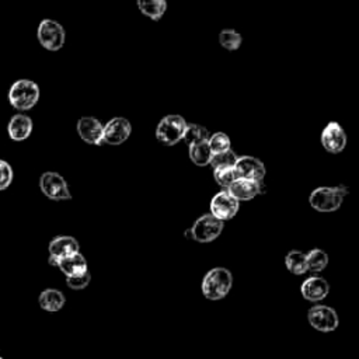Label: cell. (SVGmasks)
I'll return each instance as SVG.
<instances>
[{"mask_svg":"<svg viewBox=\"0 0 359 359\" xmlns=\"http://www.w3.org/2000/svg\"><path fill=\"white\" fill-rule=\"evenodd\" d=\"M233 286V275L224 267L209 270L201 283L202 294L209 301H221L226 298Z\"/></svg>","mask_w":359,"mask_h":359,"instance_id":"6da1fadb","label":"cell"},{"mask_svg":"<svg viewBox=\"0 0 359 359\" xmlns=\"http://www.w3.org/2000/svg\"><path fill=\"white\" fill-rule=\"evenodd\" d=\"M40 100V87L39 85L28 80L21 79L12 85L9 91V101L13 109L20 111H28Z\"/></svg>","mask_w":359,"mask_h":359,"instance_id":"7a4b0ae2","label":"cell"},{"mask_svg":"<svg viewBox=\"0 0 359 359\" xmlns=\"http://www.w3.org/2000/svg\"><path fill=\"white\" fill-rule=\"evenodd\" d=\"M347 194L348 188L342 184L337 187H320L310 194L309 202L318 212H334L340 209Z\"/></svg>","mask_w":359,"mask_h":359,"instance_id":"3957f363","label":"cell"},{"mask_svg":"<svg viewBox=\"0 0 359 359\" xmlns=\"http://www.w3.org/2000/svg\"><path fill=\"white\" fill-rule=\"evenodd\" d=\"M224 228L225 222L212 217L210 213H206L195 221L193 228L188 229L186 235L188 239H193L198 243H210L222 235Z\"/></svg>","mask_w":359,"mask_h":359,"instance_id":"277c9868","label":"cell"},{"mask_svg":"<svg viewBox=\"0 0 359 359\" xmlns=\"http://www.w3.org/2000/svg\"><path fill=\"white\" fill-rule=\"evenodd\" d=\"M187 122L182 116H166L160 120L156 128V138L166 146H174L183 140Z\"/></svg>","mask_w":359,"mask_h":359,"instance_id":"5b68a950","label":"cell"},{"mask_svg":"<svg viewBox=\"0 0 359 359\" xmlns=\"http://www.w3.org/2000/svg\"><path fill=\"white\" fill-rule=\"evenodd\" d=\"M37 37L40 44L51 51V52H56L59 50H62V47L65 45V40H66V34L63 27L55 21V20H43L39 25V31H37Z\"/></svg>","mask_w":359,"mask_h":359,"instance_id":"8992f818","label":"cell"},{"mask_svg":"<svg viewBox=\"0 0 359 359\" xmlns=\"http://www.w3.org/2000/svg\"><path fill=\"white\" fill-rule=\"evenodd\" d=\"M309 325L321 333H331L337 330L340 318L337 312L326 305H316L307 312Z\"/></svg>","mask_w":359,"mask_h":359,"instance_id":"52a82bcc","label":"cell"},{"mask_svg":"<svg viewBox=\"0 0 359 359\" xmlns=\"http://www.w3.org/2000/svg\"><path fill=\"white\" fill-rule=\"evenodd\" d=\"M40 188L43 194L52 201H66L72 198L66 180L55 171H47L41 175Z\"/></svg>","mask_w":359,"mask_h":359,"instance_id":"ba28073f","label":"cell"},{"mask_svg":"<svg viewBox=\"0 0 359 359\" xmlns=\"http://www.w3.org/2000/svg\"><path fill=\"white\" fill-rule=\"evenodd\" d=\"M240 209V202L235 199L226 190L218 193L210 201V215L226 222L233 219Z\"/></svg>","mask_w":359,"mask_h":359,"instance_id":"9c48e42d","label":"cell"},{"mask_svg":"<svg viewBox=\"0 0 359 359\" xmlns=\"http://www.w3.org/2000/svg\"><path fill=\"white\" fill-rule=\"evenodd\" d=\"M132 127L131 122L124 117H116L111 121L104 125L102 131V142L109 143V145H122L131 136Z\"/></svg>","mask_w":359,"mask_h":359,"instance_id":"30bf717a","label":"cell"},{"mask_svg":"<svg viewBox=\"0 0 359 359\" xmlns=\"http://www.w3.org/2000/svg\"><path fill=\"white\" fill-rule=\"evenodd\" d=\"M48 251H50V259H48L50 265L56 267L58 261L61 259H65V257H67L70 254L79 253L80 246H79V241L75 237H72V236H58V237L51 240Z\"/></svg>","mask_w":359,"mask_h":359,"instance_id":"8fae6325","label":"cell"},{"mask_svg":"<svg viewBox=\"0 0 359 359\" xmlns=\"http://www.w3.org/2000/svg\"><path fill=\"white\" fill-rule=\"evenodd\" d=\"M321 145L327 152L337 155L347 146V133L337 122H330L321 132Z\"/></svg>","mask_w":359,"mask_h":359,"instance_id":"7c38bea8","label":"cell"},{"mask_svg":"<svg viewBox=\"0 0 359 359\" xmlns=\"http://www.w3.org/2000/svg\"><path fill=\"white\" fill-rule=\"evenodd\" d=\"M235 170L239 178L254 180V182H263L265 177L264 163L253 156H241L235 164Z\"/></svg>","mask_w":359,"mask_h":359,"instance_id":"4fadbf2b","label":"cell"},{"mask_svg":"<svg viewBox=\"0 0 359 359\" xmlns=\"http://www.w3.org/2000/svg\"><path fill=\"white\" fill-rule=\"evenodd\" d=\"M330 285L329 282L321 276H310L306 281H303L301 286V294L303 299L312 303H317L325 301L329 296Z\"/></svg>","mask_w":359,"mask_h":359,"instance_id":"5bb4252c","label":"cell"},{"mask_svg":"<svg viewBox=\"0 0 359 359\" xmlns=\"http://www.w3.org/2000/svg\"><path fill=\"white\" fill-rule=\"evenodd\" d=\"M104 125L94 117H82L78 122V133L90 145H101Z\"/></svg>","mask_w":359,"mask_h":359,"instance_id":"9a60e30c","label":"cell"},{"mask_svg":"<svg viewBox=\"0 0 359 359\" xmlns=\"http://www.w3.org/2000/svg\"><path fill=\"white\" fill-rule=\"evenodd\" d=\"M261 183L263 182H254V180L237 178L226 191L239 202L251 201L261 194Z\"/></svg>","mask_w":359,"mask_h":359,"instance_id":"2e32d148","label":"cell"},{"mask_svg":"<svg viewBox=\"0 0 359 359\" xmlns=\"http://www.w3.org/2000/svg\"><path fill=\"white\" fill-rule=\"evenodd\" d=\"M58 270H61V272L66 276V278H70V276H78V275H82L85 272L89 271V264H87V260L85 259V256L80 253H75V254H70L65 259H61L58 261V265H56Z\"/></svg>","mask_w":359,"mask_h":359,"instance_id":"e0dca14e","label":"cell"},{"mask_svg":"<svg viewBox=\"0 0 359 359\" xmlns=\"http://www.w3.org/2000/svg\"><path fill=\"white\" fill-rule=\"evenodd\" d=\"M32 120L24 114L13 116L8 125V132L12 140L23 142L30 138L32 132Z\"/></svg>","mask_w":359,"mask_h":359,"instance_id":"ac0fdd59","label":"cell"},{"mask_svg":"<svg viewBox=\"0 0 359 359\" xmlns=\"http://www.w3.org/2000/svg\"><path fill=\"white\" fill-rule=\"evenodd\" d=\"M39 303H40V307L43 310L50 312V313H55V312H59L65 306L66 298L59 290L48 288V290H44L41 292V295L39 298Z\"/></svg>","mask_w":359,"mask_h":359,"instance_id":"d6986e66","label":"cell"},{"mask_svg":"<svg viewBox=\"0 0 359 359\" xmlns=\"http://www.w3.org/2000/svg\"><path fill=\"white\" fill-rule=\"evenodd\" d=\"M136 2L139 10L155 21L160 20L167 10L166 0H136Z\"/></svg>","mask_w":359,"mask_h":359,"instance_id":"ffe728a7","label":"cell"},{"mask_svg":"<svg viewBox=\"0 0 359 359\" xmlns=\"http://www.w3.org/2000/svg\"><path fill=\"white\" fill-rule=\"evenodd\" d=\"M286 270L294 275H303L307 272V261L306 254L299 250H292L285 257Z\"/></svg>","mask_w":359,"mask_h":359,"instance_id":"44dd1931","label":"cell"},{"mask_svg":"<svg viewBox=\"0 0 359 359\" xmlns=\"http://www.w3.org/2000/svg\"><path fill=\"white\" fill-rule=\"evenodd\" d=\"M306 261H307V271H312L314 274L321 272L329 265V254L320 248H313L306 254Z\"/></svg>","mask_w":359,"mask_h":359,"instance_id":"7402d4cb","label":"cell"},{"mask_svg":"<svg viewBox=\"0 0 359 359\" xmlns=\"http://www.w3.org/2000/svg\"><path fill=\"white\" fill-rule=\"evenodd\" d=\"M188 148H190V159L193 160L194 164L201 166V167L209 164L213 153L208 145V140L195 143V145H191Z\"/></svg>","mask_w":359,"mask_h":359,"instance_id":"603a6c76","label":"cell"},{"mask_svg":"<svg viewBox=\"0 0 359 359\" xmlns=\"http://www.w3.org/2000/svg\"><path fill=\"white\" fill-rule=\"evenodd\" d=\"M209 131L198 124H187L184 135H183V140L187 143L188 146L195 145V143L199 142H206L209 139Z\"/></svg>","mask_w":359,"mask_h":359,"instance_id":"cb8c5ba5","label":"cell"},{"mask_svg":"<svg viewBox=\"0 0 359 359\" xmlns=\"http://www.w3.org/2000/svg\"><path fill=\"white\" fill-rule=\"evenodd\" d=\"M237 159H239V156L236 155V152L229 149L226 152L212 155L209 164L213 167V170L215 168H225V167H235Z\"/></svg>","mask_w":359,"mask_h":359,"instance_id":"d4e9b609","label":"cell"},{"mask_svg":"<svg viewBox=\"0 0 359 359\" xmlns=\"http://www.w3.org/2000/svg\"><path fill=\"white\" fill-rule=\"evenodd\" d=\"M208 145L212 151V153H221V152H226L230 149V138L224 133V132H217L213 133L212 136H209L208 139Z\"/></svg>","mask_w":359,"mask_h":359,"instance_id":"484cf974","label":"cell"},{"mask_svg":"<svg viewBox=\"0 0 359 359\" xmlns=\"http://www.w3.org/2000/svg\"><path fill=\"white\" fill-rule=\"evenodd\" d=\"M213 177L215 180H217V183L224 187L225 190H228L236 180L239 178L237 177V173L235 170V167H225V168H215L213 170Z\"/></svg>","mask_w":359,"mask_h":359,"instance_id":"4316f807","label":"cell"},{"mask_svg":"<svg viewBox=\"0 0 359 359\" xmlns=\"http://www.w3.org/2000/svg\"><path fill=\"white\" fill-rule=\"evenodd\" d=\"M241 35L235 30H224L219 34V43L228 51H236L241 45Z\"/></svg>","mask_w":359,"mask_h":359,"instance_id":"83f0119b","label":"cell"},{"mask_svg":"<svg viewBox=\"0 0 359 359\" xmlns=\"http://www.w3.org/2000/svg\"><path fill=\"white\" fill-rule=\"evenodd\" d=\"M90 281H91V274H90V271H87L78 276L66 278V285H67V288L74 290V291H82V290H86L90 285Z\"/></svg>","mask_w":359,"mask_h":359,"instance_id":"f1b7e54d","label":"cell"},{"mask_svg":"<svg viewBox=\"0 0 359 359\" xmlns=\"http://www.w3.org/2000/svg\"><path fill=\"white\" fill-rule=\"evenodd\" d=\"M13 182V168L6 162L0 159V191H5Z\"/></svg>","mask_w":359,"mask_h":359,"instance_id":"f546056e","label":"cell"},{"mask_svg":"<svg viewBox=\"0 0 359 359\" xmlns=\"http://www.w3.org/2000/svg\"><path fill=\"white\" fill-rule=\"evenodd\" d=\"M0 359H3V358H2V356H0Z\"/></svg>","mask_w":359,"mask_h":359,"instance_id":"4dcf8cb0","label":"cell"}]
</instances>
